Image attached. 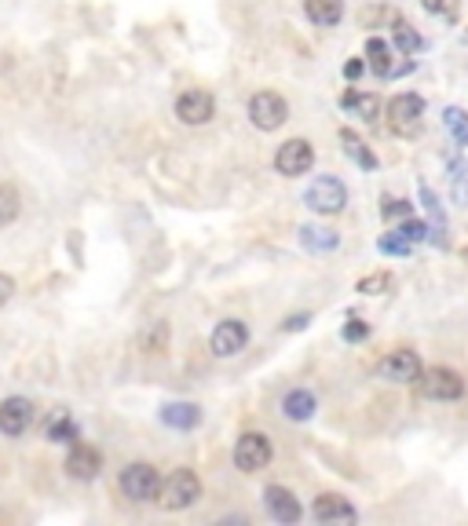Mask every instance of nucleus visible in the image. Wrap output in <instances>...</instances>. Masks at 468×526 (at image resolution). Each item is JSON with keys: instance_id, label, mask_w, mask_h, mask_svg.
Wrapping results in <instances>:
<instances>
[{"instance_id": "f3484780", "label": "nucleus", "mask_w": 468, "mask_h": 526, "mask_svg": "<svg viewBox=\"0 0 468 526\" xmlns=\"http://www.w3.org/2000/svg\"><path fill=\"white\" fill-rule=\"evenodd\" d=\"M340 143H344V154H347V161L351 165H359L363 172H377V154L366 146V139L359 136V132H351V129H340Z\"/></svg>"}, {"instance_id": "0eeeda50", "label": "nucleus", "mask_w": 468, "mask_h": 526, "mask_svg": "<svg viewBox=\"0 0 468 526\" xmlns=\"http://www.w3.org/2000/svg\"><path fill=\"white\" fill-rule=\"evenodd\" d=\"M249 121L260 132H279L289 121V103L279 92H256L249 99Z\"/></svg>"}, {"instance_id": "c756f323", "label": "nucleus", "mask_w": 468, "mask_h": 526, "mask_svg": "<svg viewBox=\"0 0 468 526\" xmlns=\"http://www.w3.org/2000/svg\"><path fill=\"white\" fill-rule=\"evenodd\" d=\"M396 230H399L406 241H414V246H417V241H432V227H428V223H421V220H410V216H406V220H403Z\"/></svg>"}, {"instance_id": "f8f14e48", "label": "nucleus", "mask_w": 468, "mask_h": 526, "mask_svg": "<svg viewBox=\"0 0 468 526\" xmlns=\"http://www.w3.org/2000/svg\"><path fill=\"white\" fill-rule=\"evenodd\" d=\"M263 508H267V515H271V519L282 522V526H293V522H300V519H304V505L293 497V490L279 487V482H271V487H263Z\"/></svg>"}, {"instance_id": "5701e85b", "label": "nucleus", "mask_w": 468, "mask_h": 526, "mask_svg": "<svg viewBox=\"0 0 468 526\" xmlns=\"http://www.w3.org/2000/svg\"><path fill=\"white\" fill-rule=\"evenodd\" d=\"M392 40H396V48L403 52V55H417L421 48H424V37L406 22V19H392Z\"/></svg>"}, {"instance_id": "dca6fc26", "label": "nucleus", "mask_w": 468, "mask_h": 526, "mask_svg": "<svg viewBox=\"0 0 468 526\" xmlns=\"http://www.w3.org/2000/svg\"><path fill=\"white\" fill-rule=\"evenodd\" d=\"M315 410H319V398L311 395L307 388H293V391H286V398H282V413H286V421H293V424L311 421V417H315Z\"/></svg>"}, {"instance_id": "7c9ffc66", "label": "nucleus", "mask_w": 468, "mask_h": 526, "mask_svg": "<svg viewBox=\"0 0 468 526\" xmlns=\"http://www.w3.org/2000/svg\"><path fill=\"white\" fill-rule=\"evenodd\" d=\"M421 8H424L428 15L443 19V22H454V19H457V0H421Z\"/></svg>"}, {"instance_id": "aec40b11", "label": "nucleus", "mask_w": 468, "mask_h": 526, "mask_svg": "<svg viewBox=\"0 0 468 526\" xmlns=\"http://www.w3.org/2000/svg\"><path fill=\"white\" fill-rule=\"evenodd\" d=\"M304 15L315 26L330 29V26H337L344 19V0H304Z\"/></svg>"}, {"instance_id": "1a4fd4ad", "label": "nucleus", "mask_w": 468, "mask_h": 526, "mask_svg": "<svg viewBox=\"0 0 468 526\" xmlns=\"http://www.w3.org/2000/svg\"><path fill=\"white\" fill-rule=\"evenodd\" d=\"M246 344H249V326H246L242 318H223L220 326L213 330V337H209V347H213L216 358H234V355H242Z\"/></svg>"}, {"instance_id": "a211bd4d", "label": "nucleus", "mask_w": 468, "mask_h": 526, "mask_svg": "<svg viewBox=\"0 0 468 526\" xmlns=\"http://www.w3.org/2000/svg\"><path fill=\"white\" fill-rule=\"evenodd\" d=\"M162 424H169L176 431H190L202 424V410L194 406V402H169V406H162Z\"/></svg>"}, {"instance_id": "cd10ccee", "label": "nucleus", "mask_w": 468, "mask_h": 526, "mask_svg": "<svg viewBox=\"0 0 468 526\" xmlns=\"http://www.w3.org/2000/svg\"><path fill=\"white\" fill-rule=\"evenodd\" d=\"M377 249L384 253V256H410V249H414V241H406L399 230H388V234H380V241H377Z\"/></svg>"}, {"instance_id": "2f4dec72", "label": "nucleus", "mask_w": 468, "mask_h": 526, "mask_svg": "<svg viewBox=\"0 0 468 526\" xmlns=\"http://www.w3.org/2000/svg\"><path fill=\"white\" fill-rule=\"evenodd\" d=\"M384 220H406L410 213H414V205L410 201H403V197H384Z\"/></svg>"}, {"instance_id": "473e14b6", "label": "nucleus", "mask_w": 468, "mask_h": 526, "mask_svg": "<svg viewBox=\"0 0 468 526\" xmlns=\"http://www.w3.org/2000/svg\"><path fill=\"white\" fill-rule=\"evenodd\" d=\"M347 344H359V340H366L370 337V321H363V318H347V326H344V333H340Z\"/></svg>"}, {"instance_id": "e433bc0d", "label": "nucleus", "mask_w": 468, "mask_h": 526, "mask_svg": "<svg viewBox=\"0 0 468 526\" xmlns=\"http://www.w3.org/2000/svg\"><path fill=\"white\" fill-rule=\"evenodd\" d=\"M461 256H464V260H468V246H464V249H461Z\"/></svg>"}, {"instance_id": "4468645a", "label": "nucleus", "mask_w": 468, "mask_h": 526, "mask_svg": "<svg viewBox=\"0 0 468 526\" xmlns=\"http://www.w3.org/2000/svg\"><path fill=\"white\" fill-rule=\"evenodd\" d=\"M103 468V457L96 447L88 442H70V454H66V475L77 479V482H92Z\"/></svg>"}, {"instance_id": "6ab92c4d", "label": "nucleus", "mask_w": 468, "mask_h": 526, "mask_svg": "<svg viewBox=\"0 0 468 526\" xmlns=\"http://www.w3.org/2000/svg\"><path fill=\"white\" fill-rule=\"evenodd\" d=\"M340 106H344L347 113H355L359 121H366V125H373V121L380 117V99H377L373 92H359V88H351V92H344Z\"/></svg>"}, {"instance_id": "20e7f679", "label": "nucleus", "mask_w": 468, "mask_h": 526, "mask_svg": "<svg viewBox=\"0 0 468 526\" xmlns=\"http://www.w3.org/2000/svg\"><path fill=\"white\" fill-rule=\"evenodd\" d=\"M424 121V99L417 92H399L388 103V129L396 136H417Z\"/></svg>"}, {"instance_id": "bb28decb", "label": "nucleus", "mask_w": 468, "mask_h": 526, "mask_svg": "<svg viewBox=\"0 0 468 526\" xmlns=\"http://www.w3.org/2000/svg\"><path fill=\"white\" fill-rule=\"evenodd\" d=\"M363 296H384V293H392L396 289V278L388 274V271H373L366 278H359V286H355Z\"/></svg>"}, {"instance_id": "9d476101", "label": "nucleus", "mask_w": 468, "mask_h": 526, "mask_svg": "<svg viewBox=\"0 0 468 526\" xmlns=\"http://www.w3.org/2000/svg\"><path fill=\"white\" fill-rule=\"evenodd\" d=\"M311 165H315V146H311L307 139H286V143L279 146V154H275V169H279V176H286V180L304 176Z\"/></svg>"}, {"instance_id": "f704fd0d", "label": "nucleus", "mask_w": 468, "mask_h": 526, "mask_svg": "<svg viewBox=\"0 0 468 526\" xmlns=\"http://www.w3.org/2000/svg\"><path fill=\"white\" fill-rule=\"evenodd\" d=\"M307 326H311V314H293V318L282 321V330H286V333H297V330H307Z\"/></svg>"}, {"instance_id": "9b49d317", "label": "nucleus", "mask_w": 468, "mask_h": 526, "mask_svg": "<svg viewBox=\"0 0 468 526\" xmlns=\"http://www.w3.org/2000/svg\"><path fill=\"white\" fill-rule=\"evenodd\" d=\"M213 113H216V99L205 88H190V92H183L176 99V117L183 121V125H190V129L209 125Z\"/></svg>"}, {"instance_id": "f03ea898", "label": "nucleus", "mask_w": 468, "mask_h": 526, "mask_svg": "<svg viewBox=\"0 0 468 526\" xmlns=\"http://www.w3.org/2000/svg\"><path fill=\"white\" fill-rule=\"evenodd\" d=\"M198 497H202V479L194 475L190 468H176L162 482V490H158V501H162L165 512H183V508H190Z\"/></svg>"}, {"instance_id": "4be33fe9", "label": "nucleus", "mask_w": 468, "mask_h": 526, "mask_svg": "<svg viewBox=\"0 0 468 526\" xmlns=\"http://www.w3.org/2000/svg\"><path fill=\"white\" fill-rule=\"evenodd\" d=\"M300 241L311 253H333L340 246V234L330 227H300Z\"/></svg>"}, {"instance_id": "2eb2a0df", "label": "nucleus", "mask_w": 468, "mask_h": 526, "mask_svg": "<svg viewBox=\"0 0 468 526\" xmlns=\"http://www.w3.org/2000/svg\"><path fill=\"white\" fill-rule=\"evenodd\" d=\"M311 515H315L319 522H355L359 519V512L351 508V501L340 497V494H319L315 505H311Z\"/></svg>"}, {"instance_id": "412c9836", "label": "nucleus", "mask_w": 468, "mask_h": 526, "mask_svg": "<svg viewBox=\"0 0 468 526\" xmlns=\"http://www.w3.org/2000/svg\"><path fill=\"white\" fill-rule=\"evenodd\" d=\"M366 66L377 73V77H392V48H388V40L380 37H370L366 40Z\"/></svg>"}, {"instance_id": "393cba45", "label": "nucleus", "mask_w": 468, "mask_h": 526, "mask_svg": "<svg viewBox=\"0 0 468 526\" xmlns=\"http://www.w3.org/2000/svg\"><path fill=\"white\" fill-rule=\"evenodd\" d=\"M443 129L450 132L454 146H468V110L447 106V110H443Z\"/></svg>"}, {"instance_id": "ddd939ff", "label": "nucleus", "mask_w": 468, "mask_h": 526, "mask_svg": "<svg viewBox=\"0 0 468 526\" xmlns=\"http://www.w3.org/2000/svg\"><path fill=\"white\" fill-rule=\"evenodd\" d=\"M33 424V402L22 398V395H12L0 402V435H8V438H19L26 435Z\"/></svg>"}, {"instance_id": "a878e982", "label": "nucleus", "mask_w": 468, "mask_h": 526, "mask_svg": "<svg viewBox=\"0 0 468 526\" xmlns=\"http://www.w3.org/2000/svg\"><path fill=\"white\" fill-rule=\"evenodd\" d=\"M447 172H450L454 201H457L461 209H468V161H464V157H454L450 165H447Z\"/></svg>"}, {"instance_id": "6e6552de", "label": "nucleus", "mask_w": 468, "mask_h": 526, "mask_svg": "<svg viewBox=\"0 0 468 526\" xmlns=\"http://www.w3.org/2000/svg\"><path fill=\"white\" fill-rule=\"evenodd\" d=\"M421 358L417 351L410 347H399V351H388L380 362H377V377L388 380V384H414L421 377Z\"/></svg>"}, {"instance_id": "423d86ee", "label": "nucleus", "mask_w": 468, "mask_h": 526, "mask_svg": "<svg viewBox=\"0 0 468 526\" xmlns=\"http://www.w3.org/2000/svg\"><path fill=\"white\" fill-rule=\"evenodd\" d=\"M417 384H421V395L432 398V402H457L464 395V377L457 370H447V366L421 370Z\"/></svg>"}, {"instance_id": "c85d7f7f", "label": "nucleus", "mask_w": 468, "mask_h": 526, "mask_svg": "<svg viewBox=\"0 0 468 526\" xmlns=\"http://www.w3.org/2000/svg\"><path fill=\"white\" fill-rule=\"evenodd\" d=\"M19 216V194L12 183H0V223H12Z\"/></svg>"}, {"instance_id": "b1692460", "label": "nucleus", "mask_w": 468, "mask_h": 526, "mask_svg": "<svg viewBox=\"0 0 468 526\" xmlns=\"http://www.w3.org/2000/svg\"><path fill=\"white\" fill-rule=\"evenodd\" d=\"M45 435H48L52 442H73V438H77V424H73V417H70L66 410H52V413L45 417Z\"/></svg>"}, {"instance_id": "f257e3e1", "label": "nucleus", "mask_w": 468, "mask_h": 526, "mask_svg": "<svg viewBox=\"0 0 468 526\" xmlns=\"http://www.w3.org/2000/svg\"><path fill=\"white\" fill-rule=\"evenodd\" d=\"M117 487H121V494L136 505H146V501H158V490H162V475L154 464L146 461H136L129 468H121V479H117Z\"/></svg>"}, {"instance_id": "c9c22d12", "label": "nucleus", "mask_w": 468, "mask_h": 526, "mask_svg": "<svg viewBox=\"0 0 468 526\" xmlns=\"http://www.w3.org/2000/svg\"><path fill=\"white\" fill-rule=\"evenodd\" d=\"M363 70H366V59H351V63H344V77H347V80L363 77Z\"/></svg>"}, {"instance_id": "72a5a7b5", "label": "nucleus", "mask_w": 468, "mask_h": 526, "mask_svg": "<svg viewBox=\"0 0 468 526\" xmlns=\"http://www.w3.org/2000/svg\"><path fill=\"white\" fill-rule=\"evenodd\" d=\"M12 296H15V278L0 271V307H8V304H12Z\"/></svg>"}, {"instance_id": "7ed1b4c3", "label": "nucleus", "mask_w": 468, "mask_h": 526, "mask_svg": "<svg viewBox=\"0 0 468 526\" xmlns=\"http://www.w3.org/2000/svg\"><path fill=\"white\" fill-rule=\"evenodd\" d=\"M304 205L319 216H337L347 205V187L337 176H319L311 180V187L304 190Z\"/></svg>"}, {"instance_id": "39448f33", "label": "nucleus", "mask_w": 468, "mask_h": 526, "mask_svg": "<svg viewBox=\"0 0 468 526\" xmlns=\"http://www.w3.org/2000/svg\"><path fill=\"white\" fill-rule=\"evenodd\" d=\"M271 457H275V450H271V438L263 431H246L238 435V442H234V468L253 475V472H263L271 464Z\"/></svg>"}]
</instances>
